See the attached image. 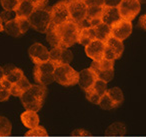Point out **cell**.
<instances>
[{"instance_id":"obj_24","label":"cell","mask_w":146,"mask_h":137,"mask_svg":"<svg viewBox=\"0 0 146 137\" xmlns=\"http://www.w3.org/2000/svg\"><path fill=\"white\" fill-rule=\"evenodd\" d=\"M4 31L7 33L8 35L10 36H13V37H18L20 36L21 34V31L19 29V26H18V23H17L16 19H12V20H9L8 22L4 23Z\"/></svg>"},{"instance_id":"obj_15","label":"cell","mask_w":146,"mask_h":137,"mask_svg":"<svg viewBox=\"0 0 146 137\" xmlns=\"http://www.w3.org/2000/svg\"><path fill=\"white\" fill-rule=\"evenodd\" d=\"M97 80L94 72L90 68L83 69L81 72H79V80H78V84H79L80 88L83 89L84 91H87L90 89L95 81Z\"/></svg>"},{"instance_id":"obj_32","label":"cell","mask_w":146,"mask_h":137,"mask_svg":"<svg viewBox=\"0 0 146 137\" xmlns=\"http://www.w3.org/2000/svg\"><path fill=\"white\" fill-rule=\"evenodd\" d=\"M108 135H124L125 134V126L121 123H115L111 125L106 131Z\"/></svg>"},{"instance_id":"obj_42","label":"cell","mask_w":146,"mask_h":137,"mask_svg":"<svg viewBox=\"0 0 146 137\" xmlns=\"http://www.w3.org/2000/svg\"><path fill=\"white\" fill-rule=\"evenodd\" d=\"M4 77H5L4 68H3V67L0 66V80H2V79H4Z\"/></svg>"},{"instance_id":"obj_14","label":"cell","mask_w":146,"mask_h":137,"mask_svg":"<svg viewBox=\"0 0 146 137\" xmlns=\"http://www.w3.org/2000/svg\"><path fill=\"white\" fill-rule=\"evenodd\" d=\"M104 50H105V43L97 39L93 40L85 47L86 55L93 61L102 60L104 58Z\"/></svg>"},{"instance_id":"obj_34","label":"cell","mask_w":146,"mask_h":137,"mask_svg":"<svg viewBox=\"0 0 146 137\" xmlns=\"http://www.w3.org/2000/svg\"><path fill=\"white\" fill-rule=\"evenodd\" d=\"M26 136H47V131L43 126H37L35 128L29 129L26 133Z\"/></svg>"},{"instance_id":"obj_1","label":"cell","mask_w":146,"mask_h":137,"mask_svg":"<svg viewBox=\"0 0 146 137\" xmlns=\"http://www.w3.org/2000/svg\"><path fill=\"white\" fill-rule=\"evenodd\" d=\"M46 96V87L43 85H31L20 97L21 102L25 110H30L37 112L41 109Z\"/></svg>"},{"instance_id":"obj_40","label":"cell","mask_w":146,"mask_h":137,"mask_svg":"<svg viewBox=\"0 0 146 137\" xmlns=\"http://www.w3.org/2000/svg\"><path fill=\"white\" fill-rule=\"evenodd\" d=\"M72 135L73 136H83V135H89V133L87 132V131L83 130V129H77L76 131H74V132H72Z\"/></svg>"},{"instance_id":"obj_9","label":"cell","mask_w":146,"mask_h":137,"mask_svg":"<svg viewBox=\"0 0 146 137\" xmlns=\"http://www.w3.org/2000/svg\"><path fill=\"white\" fill-rule=\"evenodd\" d=\"M124 45L123 42L114 37L110 36L105 41V50H104V58L107 60L114 61L120 58L123 53Z\"/></svg>"},{"instance_id":"obj_29","label":"cell","mask_w":146,"mask_h":137,"mask_svg":"<svg viewBox=\"0 0 146 137\" xmlns=\"http://www.w3.org/2000/svg\"><path fill=\"white\" fill-rule=\"evenodd\" d=\"M98 105H99L102 109H105V110H111V109L116 108V107H117L115 105V103L111 100V98L108 96L107 93H105V94L101 97V99H100Z\"/></svg>"},{"instance_id":"obj_27","label":"cell","mask_w":146,"mask_h":137,"mask_svg":"<svg viewBox=\"0 0 146 137\" xmlns=\"http://www.w3.org/2000/svg\"><path fill=\"white\" fill-rule=\"evenodd\" d=\"M11 125L10 121L4 116H0V136H9L11 134Z\"/></svg>"},{"instance_id":"obj_12","label":"cell","mask_w":146,"mask_h":137,"mask_svg":"<svg viewBox=\"0 0 146 137\" xmlns=\"http://www.w3.org/2000/svg\"><path fill=\"white\" fill-rule=\"evenodd\" d=\"M28 54L35 65L47 62L49 60L48 49L40 43H34L31 45L28 50Z\"/></svg>"},{"instance_id":"obj_13","label":"cell","mask_w":146,"mask_h":137,"mask_svg":"<svg viewBox=\"0 0 146 137\" xmlns=\"http://www.w3.org/2000/svg\"><path fill=\"white\" fill-rule=\"evenodd\" d=\"M132 32V23L130 21L119 20L111 26V36L118 39L120 41H123L131 34Z\"/></svg>"},{"instance_id":"obj_25","label":"cell","mask_w":146,"mask_h":137,"mask_svg":"<svg viewBox=\"0 0 146 137\" xmlns=\"http://www.w3.org/2000/svg\"><path fill=\"white\" fill-rule=\"evenodd\" d=\"M108 96L111 98V100L115 103L116 106H119L122 102H123V93H122L121 89L118 87H113L111 89H107Z\"/></svg>"},{"instance_id":"obj_22","label":"cell","mask_w":146,"mask_h":137,"mask_svg":"<svg viewBox=\"0 0 146 137\" xmlns=\"http://www.w3.org/2000/svg\"><path fill=\"white\" fill-rule=\"evenodd\" d=\"M95 32L93 28H83L80 29L79 36H78V43H80L83 46H87L89 43L95 40Z\"/></svg>"},{"instance_id":"obj_31","label":"cell","mask_w":146,"mask_h":137,"mask_svg":"<svg viewBox=\"0 0 146 137\" xmlns=\"http://www.w3.org/2000/svg\"><path fill=\"white\" fill-rule=\"evenodd\" d=\"M61 51L62 48L60 47H56V48H52L49 51V61L54 63L56 66H59L60 64V58H61Z\"/></svg>"},{"instance_id":"obj_37","label":"cell","mask_w":146,"mask_h":137,"mask_svg":"<svg viewBox=\"0 0 146 137\" xmlns=\"http://www.w3.org/2000/svg\"><path fill=\"white\" fill-rule=\"evenodd\" d=\"M121 0H103L104 7H118Z\"/></svg>"},{"instance_id":"obj_44","label":"cell","mask_w":146,"mask_h":137,"mask_svg":"<svg viewBox=\"0 0 146 137\" xmlns=\"http://www.w3.org/2000/svg\"><path fill=\"white\" fill-rule=\"evenodd\" d=\"M139 1V3L141 4V3H146V0H138Z\"/></svg>"},{"instance_id":"obj_7","label":"cell","mask_w":146,"mask_h":137,"mask_svg":"<svg viewBox=\"0 0 146 137\" xmlns=\"http://www.w3.org/2000/svg\"><path fill=\"white\" fill-rule=\"evenodd\" d=\"M117 8L119 10L121 19L131 22L139 13L140 3L138 0H121Z\"/></svg>"},{"instance_id":"obj_35","label":"cell","mask_w":146,"mask_h":137,"mask_svg":"<svg viewBox=\"0 0 146 137\" xmlns=\"http://www.w3.org/2000/svg\"><path fill=\"white\" fill-rule=\"evenodd\" d=\"M73 59V54L69 49L62 48L61 51V58H60V64H69Z\"/></svg>"},{"instance_id":"obj_10","label":"cell","mask_w":146,"mask_h":137,"mask_svg":"<svg viewBox=\"0 0 146 137\" xmlns=\"http://www.w3.org/2000/svg\"><path fill=\"white\" fill-rule=\"evenodd\" d=\"M68 9L71 21L78 24L85 19L87 6L83 1H68Z\"/></svg>"},{"instance_id":"obj_2","label":"cell","mask_w":146,"mask_h":137,"mask_svg":"<svg viewBox=\"0 0 146 137\" xmlns=\"http://www.w3.org/2000/svg\"><path fill=\"white\" fill-rule=\"evenodd\" d=\"M56 32L60 41V48H69L78 43L80 28L77 23L69 20L60 25H56Z\"/></svg>"},{"instance_id":"obj_4","label":"cell","mask_w":146,"mask_h":137,"mask_svg":"<svg viewBox=\"0 0 146 137\" xmlns=\"http://www.w3.org/2000/svg\"><path fill=\"white\" fill-rule=\"evenodd\" d=\"M28 19L31 27L40 33H46L52 23L50 9H35Z\"/></svg>"},{"instance_id":"obj_16","label":"cell","mask_w":146,"mask_h":137,"mask_svg":"<svg viewBox=\"0 0 146 137\" xmlns=\"http://www.w3.org/2000/svg\"><path fill=\"white\" fill-rule=\"evenodd\" d=\"M119 20H121V16L117 7H103V12L101 15L102 23L111 27Z\"/></svg>"},{"instance_id":"obj_36","label":"cell","mask_w":146,"mask_h":137,"mask_svg":"<svg viewBox=\"0 0 146 137\" xmlns=\"http://www.w3.org/2000/svg\"><path fill=\"white\" fill-rule=\"evenodd\" d=\"M87 7L90 6H103V0H83Z\"/></svg>"},{"instance_id":"obj_30","label":"cell","mask_w":146,"mask_h":137,"mask_svg":"<svg viewBox=\"0 0 146 137\" xmlns=\"http://www.w3.org/2000/svg\"><path fill=\"white\" fill-rule=\"evenodd\" d=\"M20 1L21 0H0L3 9L5 11H9V12H13V11L15 12Z\"/></svg>"},{"instance_id":"obj_39","label":"cell","mask_w":146,"mask_h":137,"mask_svg":"<svg viewBox=\"0 0 146 137\" xmlns=\"http://www.w3.org/2000/svg\"><path fill=\"white\" fill-rule=\"evenodd\" d=\"M0 17H1V19H2L3 23H6L8 22L9 20H12V15H11V12H9V11H3L2 13H1V15H0Z\"/></svg>"},{"instance_id":"obj_21","label":"cell","mask_w":146,"mask_h":137,"mask_svg":"<svg viewBox=\"0 0 146 137\" xmlns=\"http://www.w3.org/2000/svg\"><path fill=\"white\" fill-rule=\"evenodd\" d=\"M94 32H95V37L97 40H100L105 43V41L111 36V27L104 23H100L97 26L94 27Z\"/></svg>"},{"instance_id":"obj_26","label":"cell","mask_w":146,"mask_h":137,"mask_svg":"<svg viewBox=\"0 0 146 137\" xmlns=\"http://www.w3.org/2000/svg\"><path fill=\"white\" fill-rule=\"evenodd\" d=\"M11 83H9L6 79H2L0 80V102L2 101H6L11 95L10 88H11Z\"/></svg>"},{"instance_id":"obj_19","label":"cell","mask_w":146,"mask_h":137,"mask_svg":"<svg viewBox=\"0 0 146 137\" xmlns=\"http://www.w3.org/2000/svg\"><path fill=\"white\" fill-rule=\"evenodd\" d=\"M34 10L35 7L31 1H29V0H21L17 9L15 10V14H16V17L28 18Z\"/></svg>"},{"instance_id":"obj_8","label":"cell","mask_w":146,"mask_h":137,"mask_svg":"<svg viewBox=\"0 0 146 137\" xmlns=\"http://www.w3.org/2000/svg\"><path fill=\"white\" fill-rule=\"evenodd\" d=\"M52 23L60 25L70 20V14L68 9V1H59L50 8Z\"/></svg>"},{"instance_id":"obj_17","label":"cell","mask_w":146,"mask_h":137,"mask_svg":"<svg viewBox=\"0 0 146 137\" xmlns=\"http://www.w3.org/2000/svg\"><path fill=\"white\" fill-rule=\"evenodd\" d=\"M23 125L28 129L35 128L39 125V116L37 112L30 110H25L20 116Z\"/></svg>"},{"instance_id":"obj_5","label":"cell","mask_w":146,"mask_h":137,"mask_svg":"<svg viewBox=\"0 0 146 137\" xmlns=\"http://www.w3.org/2000/svg\"><path fill=\"white\" fill-rule=\"evenodd\" d=\"M95 74L96 78L108 83L114 76V61L103 58L100 61H93L89 67Z\"/></svg>"},{"instance_id":"obj_3","label":"cell","mask_w":146,"mask_h":137,"mask_svg":"<svg viewBox=\"0 0 146 137\" xmlns=\"http://www.w3.org/2000/svg\"><path fill=\"white\" fill-rule=\"evenodd\" d=\"M54 80L63 86H72L78 84L79 72L73 69L69 64L59 65L54 70Z\"/></svg>"},{"instance_id":"obj_20","label":"cell","mask_w":146,"mask_h":137,"mask_svg":"<svg viewBox=\"0 0 146 137\" xmlns=\"http://www.w3.org/2000/svg\"><path fill=\"white\" fill-rule=\"evenodd\" d=\"M4 68V72H5V77L4 78L8 81L9 83L11 84H14V83H17L23 76V71L19 68H16L14 66H6V67H3Z\"/></svg>"},{"instance_id":"obj_43","label":"cell","mask_w":146,"mask_h":137,"mask_svg":"<svg viewBox=\"0 0 146 137\" xmlns=\"http://www.w3.org/2000/svg\"><path fill=\"white\" fill-rule=\"evenodd\" d=\"M4 23H3L2 19H1V17H0V32H2V31H4Z\"/></svg>"},{"instance_id":"obj_23","label":"cell","mask_w":146,"mask_h":137,"mask_svg":"<svg viewBox=\"0 0 146 137\" xmlns=\"http://www.w3.org/2000/svg\"><path fill=\"white\" fill-rule=\"evenodd\" d=\"M46 39L49 42V44L52 46V48L60 47V41H59L58 34L56 32V25L51 23L48 30L46 32Z\"/></svg>"},{"instance_id":"obj_6","label":"cell","mask_w":146,"mask_h":137,"mask_svg":"<svg viewBox=\"0 0 146 137\" xmlns=\"http://www.w3.org/2000/svg\"><path fill=\"white\" fill-rule=\"evenodd\" d=\"M56 68V65L51 61L37 64L34 68V79L39 85H46L52 83L54 80V70Z\"/></svg>"},{"instance_id":"obj_28","label":"cell","mask_w":146,"mask_h":137,"mask_svg":"<svg viewBox=\"0 0 146 137\" xmlns=\"http://www.w3.org/2000/svg\"><path fill=\"white\" fill-rule=\"evenodd\" d=\"M104 6H90L87 7L86 18L88 19H101V15L103 12Z\"/></svg>"},{"instance_id":"obj_33","label":"cell","mask_w":146,"mask_h":137,"mask_svg":"<svg viewBox=\"0 0 146 137\" xmlns=\"http://www.w3.org/2000/svg\"><path fill=\"white\" fill-rule=\"evenodd\" d=\"M17 23H18L19 29L21 31V34H24L28 31V29L31 27L30 22L28 18H23V17H15Z\"/></svg>"},{"instance_id":"obj_38","label":"cell","mask_w":146,"mask_h":137,"mask_svg":"<svg viewBox=\"0 0 146 137\" xmlns=\"http://www.w3.org/2000/svg\"><path fill=\"white\" fill-rule=\"evenodd\" d=\"M34 5L35 9H44V6L46 5L47 0H29Z\"/></svg>"},{"instance_id":"obj_41","label":"cell","mask_w":146,"mask_h":137,"mask_svg":"<svg viewBox=\"0 0 146 137\" xmlns=\"http://www.w3.org/2000/svg\"><path fill=\"white\" fill-rule=\"evenodd\" d=\"M139 25H140V27H141L142 29H144V30L146 31V14L142 15V16L140 17Z\"/></svg>"},{"instance_id":"obj_18","label":"cell","mask_w":146,"mask_h":137,"mask_svg":"<svg viewBox=\"0 0 146 137\" xmlns=\"http://www.w3.org/2000/svg\"><path fill=\"white\" fill-rule=\"evenodd\" d=\"M31 85L32 84L29 82L28 79H27L25 76H23L17 83H14V84L11 85V88H10L11 95L17 96V97H21L25 91L28 90V89L30 88Z\"/></svg>"},{"instance_id":"obj_11","label":"cell","mask_w":146,"mask_h":137,"mask_svg":"<svg viewBox=\"0 0 146 137\" xmlns=\"http://www.w3.org/2000/svg\"><path fill=\"white\" fill-rule=\"evenodd\" d=\"M106 92H107V83H105L104 81L99 80V79H97L95 81V83H94L91 88L88 89L87 91H85L86 98L89 100V102L96 105H98L101 97Z\"/></svg>"}]
</instances>
